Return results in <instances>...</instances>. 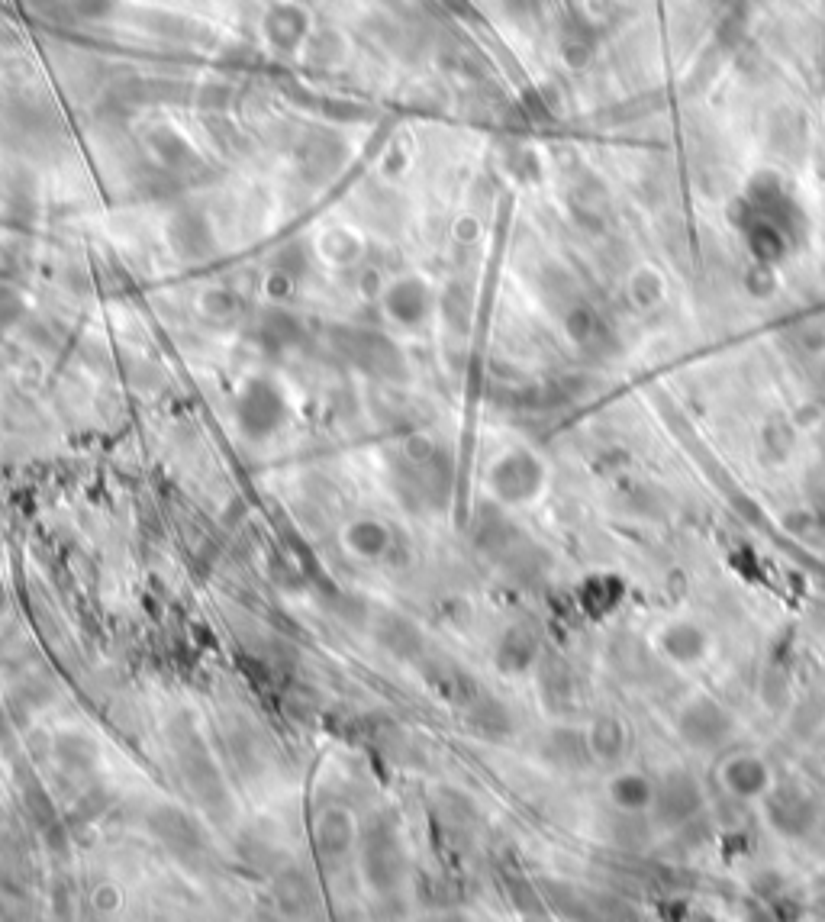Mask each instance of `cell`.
I'll return each mask as SVG.
<instances>
[{"instance_id": "obj_1", "label": "cell", "mask_w": 825, "mask_h": 922, "mask_svg": "<svg viewBox=\"0 0 825 922\" xmlns=\"http://www.w3.org/2000/svg\"><path fill=\"white\" fill-rule=\"evenodd\" d=\"M355 861L374 893L384 897V893L400 890L403 877H407V848H403V835L394 819L378 816L368 826H361Z\"/></svg>"}, {"instance_id": "obj_2", "label": "cell", "mask_w": 825, "mask_h": 922, "mask_svg": "<svg viewBox=\"0 0 825 922\" xmlns=\"http://www.w3.org/2000/svg\"><path fill=\"white\" fill-rule=\"evenodd\" d=\"M236 426L242 432V439L249 442H268L271 436H278L281 426L287 423V394L284 387L265 378V374H255L249 378L236 394Z\"/></svg>"}, {"instance_id": "obj_3", "label": "cell", "mask_w": 825, "mask_h": 922, "mask_svg": "<svg viewBox=\"0 0 825 922\" xmlns=\"http://www.w3.org/2000/svg\"><path fill=\"white\" fill-rule=\"evenodd\" d=\"M381 313L400 333H416L436 310V291L423 275H397L381 287Z\"/></svg>"}, {"instance_id": "obj_4", "label": "cell", "mask_w": 825, "mask_h": 922, "mask_svg": "<svg viewBox=\"0 0 825 922\" xmlns=\"http://www.w3.org/2000/svg\"><path fill=\"white\" fill-rule=\"evenodd\" d=\"M358 839H361V826H358L355 813L345 810V806H323V810L313 816L310 842H313V855L323 861V868H339V864L355 858Z\"/></svg>"}, {"instance_id": "obj_5", "label": "cell", "mask_w": 825, "mask_h": 922, "mask_svg": "<svg viewBox=\"0 0 825 922\" xmlns=\"http://www.w3.org/2000/svg\"><path fill=\"white\" fill-rule=\"evenodd\" d=\"M539 484H542V471L535 465V458H529L526 452H513V455L494 461V468L487 474L490 494L503 503L532 500V494L539 491Z\"/></svg>"}, {"instance_id": "obj_6", "label": "cell", "mask_w": 825, "mask_h": 922, "mask_svg": "<svg viewBox=\"0 0 825 922\" xmlns=\"http://www.w3.org/2000/svg\"><path fill=\"white\" fill-rule=\"evenodd\" d=\"M262 33H265V42L274 52L297 55L310 39V13H307V7L294 4V0L274 4L262 20Z\"/></svg>"}, {"instance_id": "obj_7", "label": "cell", "mask_w": 825, "mask_h": 922, "mask_svg": "<svg viewBox=\"0 0 825 922\" xmlns=\"http://www.w3.org/2000/svg\"><path fill=\"white\" fill-rule=\"evenodd\" d=\"M178 761H181V771L187 777V784L197 794V800L216 810V806H226V797H223V777L216 771L213 758L204 745H200L197 736H187V742H178Z\"/></svg>"}, {"instance_id": "obj_8", "label": "cell", "mask_w": 825, "mask_h": 922, "mask_svg": "<svg viewBox=\"0 0 825 922\" xmlns=\"http://www.w3.org/2000/svg\"><path fill=\"white\" fill-rule=\"evenodd\" d=\"M339 542L352 558L374 565V561H384L390 549H394V529L381 516H355L352 523L342 526Z\"/></svg>"}, {"instance_id": "obj_9", "label": "cell", "mask_w": 825, "mask_h": 922, "mask_svg": "<svg viewBox=\"0 0 825 922\" xmlns=\"http://www.w3.org/2000/svg\"><path fill=\"white\" fill-rule=\"evenodd\" d=\"M149 832L181 858L197 855L204 848V835H200L194 816L184 813L181 806H155L149 813Z\"/></svg>"}, {"instance_id": "obj_10", "label": "cell", "mask_w": 825, "mask_h": 922, "mask_svg": "<svg viewBox=\"0 0 825 922\" xmlns=\"http://www.w3.org/2000/svg\"><path fill=\"white\" fill-rule=\"evenodd\" d=\"M313 252L329 268H355L365 258V239L352 226H326L316 233Z\"/></svg>"}, {"instance_id": "obj_11", "label": "cell", "mask_w": 825, "mask_h": 922, "mask_svg": "<svg viewBox=\"0 0 825 922\" xmlns=\"http://www.w3.org/2000/svg\"><path fill=\"white\" fill-rule=\"evenodd\" d=\"M168 239L181 258H204L213 249V233L207 220L194 210H178L168 223Z\"/></svg>"}, {"instance_id": "obj_12", "label": "cell", "mask_w": 825, "mask_h": 922, "mask_svg": "<svg viewBox=\"0 0 825 922\" xmlns=\"http://www.w3.org/2000/svg\"><path fill=\"white\" fill-rule=\"evenodd\" d=\"M374 636H378L381 648H387L394 658H403V661H413L416 655H423V636H419V629L410 623L407 616H397V613H387L381 616L378 629H374Z\"/></svg>"}, {"instance_id": "obj_13", "label": "cell", "mask_w": 825, "mask_h": 922, "mask_svg": "<svg viewBox=\"0 0 825 922\" xmlns=\"http://www.w3.org/2000/svg\"><path fill=\"white\" fill-rule=\"evenodd\" d=\"M352 358L361 362L374 374H394L390 368H400V352L394 349V342H387L384 336L374 333H352Z\"/></svg>"}, {"instance_id": "obj_14", "label": "cell", "mask_w": 825, "mask_h": 922, "mask_svg": "<svg viewBox=\"0 0 825 922\" xmlns=\"http://www.w3.org/2000/svg\"><path fill=\"white\" fill-rule=\"evenodd\" d=\"M55 755H59L62 768L68 771H88L97 758V745L88 736H81V732H68V736L55 742Z\"/></svg>"}, {"instance_id": "obj_15", "label": "cell", "mask_w": 825, "mask_h": 922, "mask_svg": "<svg viewBox=\"0 0 825 922\" xmlns=\"http://www.w3.org/2000/svg\"><path fill=\"white\" fill-rule=\"evenodd\" d=\"M278 893H281V897H284V893H294V900L287 903L284 910L300 913V910H307V906H313V893H316V887H313L303 874L291 871V874L281 877V881H278Z\"/></svg>"}, {"instance_id": "obj_16", "label": "cell", "mask_w": 825, "mask_h": 922, "mask_svg": "<svg viewBox=\"0 0 825 922\" xmlns=\"http://www.w3.org/2000/svg\"><path fill=\"white\" fill-rule=\"evenodd\" d=\"M200 310H204L210 320H229V316H236L239 304L233 294L223 291V287H213V291L200 297Z\"/></svg>"}, {"instance_id": "obj_17", "label": "cell", "mask_w": 825, "mask_h": 922, "mask_svg": "<svg viewBox=\"0 0 825 922\" xmlns=\"http://www.w3.org/2000/svg\"><path fill=\"white\" fill-rule=\"evenodd\" d=\"M7 603H10V597H7V584H4V578H0V616L7 613Z\"/></svg>"}]
</instances>
